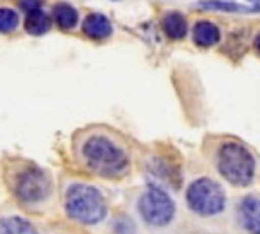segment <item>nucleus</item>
<instances>
[{
  "label": "nucleus",
  "mask_w": 260,
  "mask_h": 234,
  "mask_svg": "<svg viewBox=\"0 0 260 234\" xmlns=\"http://www.w3.org/2000/svg\"><path fill=\"white\" fill-rule=\"evenodd\" d=\"M248 2L253 4V7L257 9V12H260V0H248Z\"/></svg>",
  "instance_id": "obj_20"
},
{
  "label": "nucleus",
  "mask_w": 260,
  "mask_h": 234,
  "mask_svg": "<svg viewBox=\"0 0 260 234\" xmlns=\"http://www.w3.org/2000/svg\"><path fill=\"white\" fill-rule=\"evenodd\" d=\"M52 28V16L44 9H37L26 14L24 18V30L33 37H42Z\"/></svg>",
  "instance_id": "obj_13"
},
{
  "label": "nucleus",
  "mask_w": 260,
  "mask_h": 234,
  "mask_svg": "<svg viewBox=\"0 0 260 234\" xmlns=\"http://www.w3.org/2000/svg\"><path fill=\"white\" fill-rule=\"evenodd\" d=\"M196 7L205 11L229 12V14H257V9L253 6H241V4L228 2V0H203V2L196 4Z\"/></svg>",
  "instance_id": "obj_14"
},
{
  "label": "nucleus",
  "mask_w": 260,
  "mask_h": 234,
  "mask_svg": "<svg viewBox=\"0 0 260 234\" xmlns=\"http://www.w3.org/2000/svg\"><path fill=\"white\" fill-rule=\"evenodd\" d=\"M18 6L21 11H24L28 14V12H31V11L42 9L44 0H18Z\"/></svg>",
  "instance_id": "obj_17"
},
{
  "label": "nucleus",
  "mask_w": 260,
  "mask_h": 234,
  "mask_svg": "<svg viewBox=\"0 0 260 234\" xmlns=\"http://www.w3.org/2000/svg\"><path fill=\"white\" fill-rule=\"evenodd\" d=\"M0 234H42V231L26 215L9 212L0 215Z\"/></svg>",
  "instance_id": "obj_8"
},
{
  "label": "nucleus",
  "mask_w": 260,
  "mask_h": 234,
  "mask_svg": "<svg viewBox=\"0 0 260 234\" xmlns=\"http://www.w3.org/2000/svg\"><path fill=\"white\" fill-rule=\"evenodd\" d=\"M6 182L12 198L23 210L45 214L56 202V182L47 169L28 160L12 161L7 166Z\"/></svg>",
  "instance_id": "obj_2"
},
{
  "label": "nucleus",
  "mask_w": 260,
  "mask_h": 234,
  "mask_svg": "<svg viewBox=\"0 0 260 234\" xmlns=\"http://www.w3.org/2000/svg\"><path fill=\"white\" fill-rule=\"evenodd\" d=\"M61 210L66 220L83 229H98L110 219V202L99 186L70 179L61 191Z\"/></svg>",
  "instance_id": "obj_3"
},
{
  "label": "nucleus",
  "mask_w": 260,
  "mask_h": 234,
  "mask_svg": "<svg viewBox=\"0 0 260 234\" xmlns=\"http://www.w3.org/2000/svg\"><path fill=\"white\" fill-rule=\"evenodd\" d=\"M21 26L19 12L12 7H0V33L9 35Z\"/></svg>",
  "instance_id": "obj_16"
},
{
  "label": "nucleus",
  "mask_w": 260,
  "mask_h": 234,
  "mask_svg": "<svg viewBox=\"0 0 260 234\" xmlns=\"http://www.w3.org/2000/svg\"><path fill=\"white\" fill-rule=\"evenodd\" d=\"M136 210L141 220L148 227L163 229L175 220L177 205L165 187L158 184H149L146 191H142L136 202Z\"/></svg>",
  "instance_id": "obj_5"
},
{
  "label": "nucleus",
  "mask_w": 260,
  "mask_h": 234,
  "mask_svg": "<svg viewBox=\"0 0 260 234\" xmlns=\"http://www.w3.org/2000/svg\"><path fill=\"white\" fill-rule=\"evenodd\" d=\"M52 23L64 31L75 30L80 23V12L68 2H57L52 9Z\"/></svg>",
  "instance_id": "obj_10"
},
{
  "label": "nucleus",
  "mask_w": 260,
  "mask_h": 234,
  "mask_svg": "<svg viewBox=\"0 0 260 234\" xmlns=\"http://www.w3.org/2000/svg\"><path fill=\"white\" fill-rule=\"evenodd\" d=\"M161 28L170 40H182L187 35V19L177 11L167 12L161 19Z\"/></svg>",
  "instance_id": "obj_12"
},
{
  "label": "nucleus",
  "mask_w": 260,
  "mask_h": 234,
  "mask_svg": "<svg viewBox=\"0 0 260 234\" xmlns=\"http://www.w3.org/2000/svg\"><path fill=\"white\" fill-rule=\"evenodd\" d=\"M73 154L87 174L106 181H121L132 169V156L121 137L98 125L75 133Z\"/></svg>",
  "instance_id": "obj_1"
},
{
  "label": "nucleus",
  "mask_w": 260,
  "mask_h": 234,
  "mask_svg": "<svg viewBox=\"0 0 260 234\" xmlns=\"http://www.w3.org/2000/svg\"><path fill=\"white\" fill-rule=\"evenodd\" d=\"M217 170L229 184L245 187L255 177V158L248 148L236 141L222 143L215 156Z\"/></svg>",
  "instance_id": "obj_4"
},
{
  "label": "nucleus",
  "mask_w": 260,
  "mask_h": 234,
  "mask_svg": "<svg viewBox=\"0 0 260 234\" xmlns=\"http://www.w3.org/2000/svg\"><path fill=\"white\" fill-rule=\"evenodd\" d=\"M113 2H118V0H113Z\"/></svg>",
  "instance_id": "obj_21"
},
{
  "label": "nucleus",
  "mask_w": 260,
  "mask_h": 234,
  "mask_svg": "<svg viewBox=\"0 0 260 234\" xmlns=\"http://www.w3.org/2000/svg\"><path fill=\"white\" fill-rule=\"evenodd\" d=\"M82 31L92 40H106L113 35V24L101 12H90L82 21Z\"/></svg>",
  "instance_id": "obj_9"
},
{
  "label": "nucleus",
  "mask_w": 260,
  "mask_h": 234,
  "mask_svg": "<svg viewBox=\"0 0 260 234\" xmlns=\"http://www.w3.org/2000/svg\"><path fill=\"white\" fill-rule=\"evenodd\" d=\"M108 229L110 234H137L139 227L137 222L132 219V215L125 214V212H118L113 217L108 219Z\"/></svg>",
  "instance_id": "obj_15"
},
{
  "label": "nucleus",
  "mask_w": 260,
  "mask_h": 234,
  "mask_svg": "<svg viewBox=\"0 0 260 234\" xmlns=\"http://www.w3.org/2000/svg\"><path fill=\"white\" fill-rule=\"evenodd\" d=\"M186 207L191 214L210 219V217L220 215L225 210L228 196L224 187L212 177H198L186 187Z\"/></svg>",
  "instance_id": "obj_6"
},
{
  "label": "nucleus",
  "mask_w": 260,
  "mask_h": 234,
  "mask_svg": "<svg viewBox=\"0 0 260 234\" xmlns=\"http://www.w3.org/2000/svg\"><path fill=\"white\" fill-rule=\"evenodd\" d=\"M49 234H75V232H70V231H64V229H57V231H52Z\"/></svg>",
  "instance_id": "obj_19"
},
{
  "label": "nucleus",
  "mask_w": 260,
  "mask_h": 234,
  "mask_svg": "<svg viewBox=\"0 0 260 234\" xmlns=\"http://www.w3.org/2000/svg\"><path fill=\"white\" fill-rule=\"evenodd\" d=\"M192 40L200 47H213L220 40V30L212 21H198L192 28Z\"/></svg>",
  "instance_id": "obj_11"
},
{
  "label": "nucleus",
  "mask_w": 260,
  "mask_h": 234,
  "mask_svg": "<svg viewBox=\"0 0 260 234\" xmlns=\"http://www.w3.org/2000/svg\"><path fill=\"white\" fill-rule=\"evenodd\" d=\"M253 45H255V49H257V52L260 54V33L253 39Z\"/></svg>",
  "instance_id": "obj_18"
},
{
  "label": "nucleus",
  "mask_w": 260,
  "mask_h": 234,
  "mask_svg": "<svg viewBox=\"0 0 260 234\" xmlns=\"http://www.w3.org/2000/svg\"><path fill=\"white\" fill-rule=\"evenodd\" d=\"M238 220L248 234H260V198L248 194L238 205Z\"/></svg>",
  "instance_id": "obj_7"
}]
</instances>
